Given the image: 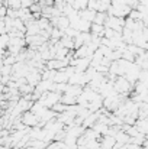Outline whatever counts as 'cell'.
<instances>
[{
	"label": "cell",
	"instance_id": "obj_3",
	"mask_svg": "<svg viewBox=\"0 0 148 149\" xmlns=\"http://www.w3.org/2000/svg\"><path fill=\"white\" fill-rule=\"evenodd\" d=\"M60 44H61L64 48H67V49H74V39L70 38V36H62V38L60 39Z\"/></svg>",
	"mask_w": 148,
	"mask_h": 149
},
{
	"label": "cell",
	"instance_id": "obj_1",
	"mask_svg": "<svg viewBox=\"0 0 148 149\" xmlns=\"http://www.w3.org/2000/svg\"><path fill=\"white\" fill-rule=\"evenodd\" d=\"M38 120H39V117H38L35 113H32V111H26V113H25V116H23V119H22L23 125H25V126H28V127L35 126V125L38 123Z\"/></svg>",
	"mask_w": 148,
	"mask_h": 149
},
{
	"label": "cell",
	"instance_id": "obj_4",
	"mask_svg": "<svg viewBox=\"0 0 148 149\" xmlns=\"http://www.w3.org/2000/svg\"><path fill=\"white\" fill-rule=\"evenodd\" d=\"M73 7H74L77 12L86 10V9L89 7V0H74V3H73Z\"/></svg>",
	"mask_w": 148,
	"mask_h": 149
},
{
	"label": "cell",
	"instance_id": "obj_5",
	"mask_svg": "<svg viewBox=\"0 0 148 149\" xmlns=\"http://www.w3.org/2000/svg\"><path fill=\"white\" fill-rule=\"evenodd\" d=\"M107 17H109V15H107V13H105V12H97V15H96V17H95V22H93V23H96V25H103V26H105V23H106Z\"/></svg>",
	"mask_w": 148,
	"mask_h": 149
},
{
	"label": "cell",
	"instance_id": "obj_2",
	"mask_svg": "<svg viewBox=\"0 0 148 149\" xmlns=\"http://www.w3.org/2000/svg\"><path fill=\"white\" fill-rule=\"evenodd\" d=\"M80 13V17L81 19H86V20H89V22H95V17H96V15H97V12H95V10H90V9H86V10H81V12H79Z\"/></svg>",
	"mask_w": 148,
	"mask_h": 149
}]
</instances>
